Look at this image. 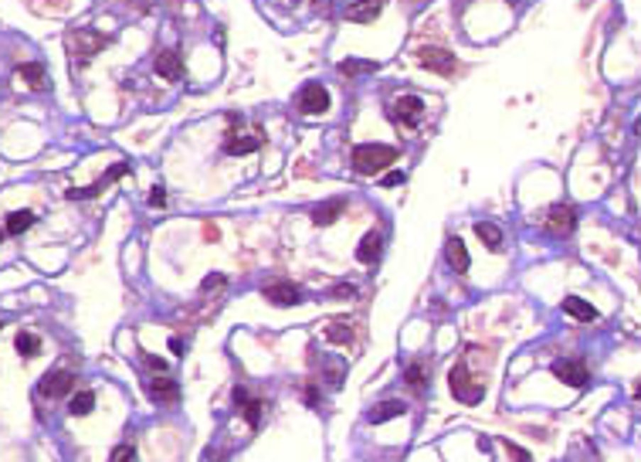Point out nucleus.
<instances>
[{
	"label": "nucleus",
	"instance_id": "nucleus-1",
	"mask_svg": "<svg viewBox=\"0 0 641 462\" xmlns=\"http://www.w3.org/2000/svg\"><path fill=\"white\" fill-rule=\"evenodd\" d=\"M397 160V150L394 146H380V143H363L353 150V170L363 173V177H373L377 170L390 167Z\"/></svg>",
	"mask_w": 641,
	"mask_h": 462
},
{
	"label": "nucleus",
	"instance_id": "nucleus-2",
	"mask_svg": "<svg viewBox=\"0 0 641 462\" xmlns=\"http://www.w3.org/2000/svg\"><path fill=\"white\" fill-rule=\"evenodd\" d=\"M448 385H451V394H455L461 404H478V401H482V391H486L478 381L469 377V367H465V364H455V367H451Z\"/></svg>",
	"mask_w": 641,
	"mask_h": 462
},
{
	"label": "nucleus",
	"instance_id": "nucleus-3",
	"mask_svg": "<svg viewBox=\"0 0 641 462\" xmlns=\"http://www.w3.org/2000/svg\"><path fill=\"white\" fill-rule=\"evenodd\" d=\"M417 58H421V65H424L427 72H438V75H451L458 68L455 62V55L448 51V48H434V45H427L417 51Z\"/></svg>",
	"mask_w": 641,
	"mask_h": 462
},
{
	"label": "nucleus",
	"instance_id": "nucleus-4",
	"mask_svg": "<svg viewBox=\"0 0 641 462\" xmlns=\"http://www.w3.org/2000/svg\"><path fill=\"white\" fill-rule=\"evenodd\" d=\"M45 398H65V394H75V377L68 374V370H51L41 377V387H38Z\"/></svg>",
	"mask_w": 641,
	"mask_h": 462
},
{
	"label": "nucleus",
	"instance_id": "nucleus-5",
	"mask_svg": "<svg viewBox=\"0 0 641 462\" xmlns=\"http://www.w3.org/2000/svg\"><path fill=\"white\" fill-rule=\"evenodd\" d=\"M326 109H329V92H326V85L309 82V85L302 89V95H299V112L316 116V112H326Z\"/></svg>",
	"mask_w": 641,
	"mask_h": 462
},
{
	"label": "nucleus",
	"instance_id": "nucleus-6",
	"mask_svg": "<svg viewBox=\"0 0 641 462\" xmlns=\"http://www.w3.org/2000/svg\"><path fill=\"white\" fill-rule=\"evenodd\" d=\"M390 112H394V123H400V126H417V119H421L424 106H421V99H417V95H400Z\"/></svg>",
	"mask_w": 641,
	"mask_h": 462
},
{
	"label": "nucleus",
	"instance_id": "nucleus-7",
	"mask_svg": "<svg viewBox=\"0 0 641 462\" xmlns=\"http://www.w3.org/2000/svg\"><path fill=\"white\" fill-rule=\"evenodd\" d=\"M553 374L570 387H587V381H591V374H587V367H584L580 360H557V364H553Z\"/></svg>",
	"mask_w": 641,
	"mask_h": 462
},
{
	"label": "nucleus",
	"instance_id": "nucleus-8",
	"mask_svg": "<svg viewBox=\"0 0 641 462\" xmlns=\"http://www.w3.org/2000/svg\"><path fill=\"white\" fill-rule=\"evenodd\" d=\"M577 225V215H574V208H566V204H553L547 215V228L553 235H570Z\"/></svg>",
	"mask_w": 641,
	"mask_h": 462
},
{
	"label": "nucleus",
	"instance_id": "nucleus-9",
	"mask_svg": "<svg viewBox=\"0 0 641 462\" xmlns=\"http://www.w3.org/2000/svg\"><path fill=\"white\" fill-rule=\"evenodd\" d=\"M261 293H265V299L275 303V306H295V303L302 299V293H299L292 282H268Z\"/></svg>",
	"mask_w": 641,
	"mask_h": 462
},
{
	"label": "nucleus",
	"instance_id": "nucleus-10",
	"mask_svg": "<svg viewBox=\"0 0 641 462\" xmlns=\"http://www.w3.org/2000/svg\"><path fill=\"white\" fill-rule=\"evenodd\" d=\"M383 11V0H356V4H350L346 7V21H353V24H370V21H377Z\"/></svg>",
	"mask_w": 641,
	"mask_h": 462
},
{
	"label": "nucleus",
	"instance_id": "nucleus-11",
	"mask_svg": "<svg viewBox=\"0 0 641 462\" xmlns=\"http://www.w3.org/2000/svg\"><path fill=\"white\" fill-rule=\"evenodd\" d=\"M72 45H75L78 58H92L95 51H102V48H106V38H102V34H95V31H75V34H72Z\"/></svg>",
	"mask_w": 641,
	"mask_h": 462
},
{
	"label": "nucleus",
	"instance_id": "nucleus-12",
	"mask_svg": "<svg viewBox=\"0 0 641 462\" xmlns=\"http://www.w3.org/2000/svg\"><path fill=\"white\" fill-rule=\"evenodd\" d=\"M234 404L244 412V418H248V425L251 429H258L261 425V401L251 398V391H244V387H234Z\"/></svg>",
	"mask_w": 641,
	"mask_h": 462
},
{
	"label": "nucleus",
	"instance_id": "nucleus-13",
	"mask_svg": "<svg viewBox=\"0 0 641 462\" xmlns=\"http://www.w3.org/2000/svg\"><path fill=\"white\" fill-rule=\"evenodd\" d=\"M380 248H383L380 231H366L363 238H360V245H356V259H360L363 265H373L377 259H380Z\"/></svg>",
	"mask_w": 641,
	"mask_h": 462
},
{
	"label": "nucleus",
	"instance_id": "nucleus-14",
	"mask_svg": "<svg viewBox=\"0 0 641 462\" xmlns=\"http://www.w3.org/2000/svg\"><path fill=\"white\" fill-rule=\"evenodd\" d=\"M444 259L448 265L455 269V272H469V248L461 238H448V245H444Z\"/></svg>",
	"mask_w": 641,
	"mask_h": 462
},
{
	"label": "nucleus",
	"instance_id": "nucleus-15",
	"mask_svg": "<svg viewBox=\"0 0 641 462\" xmlns=\"http://www.w3.org/2000/svg\"><path fill=\"white\" fill-rule=\"evenodd\" d=\"M156 75L170 78V82H177L183 75V65H180V55L177 51H160L156 55Z\"/></svg>",
	"mask_w": 641,
	"mask_h": 462
},
{
	"label": "nucleus",
	"instance_id": "nucleus-16",
	"mask_svg": "<svg viewBox=\"0 0 641 462\" xmlns=\"http://www.w3.org/2000/svg\"><path fill=\"white\" fill-rule=\"evenodd\" d=\"M258 146H261V133H255V136H238V129H231L228 143H224V150H228L231 156L251 154V150H258Z\"/></svg>",
	"mask_w": 641,
	"mask_h": 462
},
{
	"label": "nucleus",
	"instance_id": "nucleus-17",
	"mask_svg": "<svg viewBox=\"0 0 641 462\" xmlns=\"http://www.w3.org/2000/svg\"><path fill=\"white\" fill-rule=\"evenodd\" d=\"M564 309L574 316V320H580V323H591V320H597V309L587 303V299H580V296H566L564 299Z\"/></svg>",
	"mask_w": 641,
	"mask_h": 462
},
{
	"label": "nucleus",
	"instance_id": "nucleus-18",
	"mask_svg": "<svg viewBox=\"0 0 641 462\" xmlns=\"http://www.w3.org/2000/svg\"><path fill=\"white\" fill-rule=\"evenodd\" d=\"M150 394H153V401H160V404H173V401L180 398V387H177V381H153L150 385Z\"/></svg>",
	"mask_w": 641,
	"mask_h": 462
},
{
	"label": "nucleus",
	"instance_id": "nucleus-19",
	"mask_svg": "<svg viewBox=\"0 0 641 462\" xmlns=\"http://www.w3.org/2000/svg\"><path fill=\"white\" fill-rule=\"evenodd\" d=\"M475 235H478V238H482V245L492 248V252H499V248H503V231L495 228V225H488V221H478V225H475Z\"/></svg>",
	"mask_w": 641,
	"mask_h": 462
},
{
	"label": "nucleus",
	"instance_id": "nucleus-20",
	"mask_svg": "<svg viewBox=\"0 0 641 462\" xmlns=\"http://www.w3.org/2000/svg\"><path fill=\"white\" fill-rule=\"evenodd\" d=\"M92 408H95V394L92 391H78V394H72V401H68V412L72 415H89Z\"/></svg>",
	"mask_w": 641,
	"mask_h": 462
},
{
	"label": "nucleus",
	"instance_id": "nucleus-21",
	"mask_svg": "<svg viewBox=\"0 0 641 462\" xmlns=\"http://www.w3.org/2000/svg\"><path fill=\"white\" fill-rule=\"evenodd\" d=\"M31 225H34V215H31V211H11V215H7V231H11V235H24Z\"/></svg>",
	"mask_w": 641,
	"mask_h": 462
},
{
	"label": "nucleus",
	"instance_id": "nucleus-22",
	"mask_svg": "<svg viewBox=\"0 0 641 462\" xmlns=\"http://www.w3.org/2000/svg\"><path fill=\"white\" fill-rule=\"evenodd\" d=\"M339 211H343V200H329L326 208H319V211L312 215V221H316V225H333L336 217H339Z\"/></svg>",
	"mask_w": 641,
	"mask_h": 462
},
{
	"label": "nucleus",
	"instance_id": "nucleus-23",
	"mask_svg": "<svg viewBox=\"0 0 641 462\" xmlns=\"http://www.w3.org/2000/svg\"><path fill=\"white\" fill-rule=\"evenodd\" d=\"M397 415H404V401H387V404H380V408H373V421H387V418H397Z\"/></svg>",
	"mask_w": 641,
	"mask_h": 462
},
{
	"label": "nucleus",
	"instance_id": "nucleus-24",
	"mask_svg": "<svg viewBox=\"0 0 641 462\" xmlns=\"http://www.w3.org/2000/svg\"><path fill=\"white\" fill-rule=\"evenodd\" d=\"M21 78H24V82H28V85H34V89H41V85H45V68H41V65H21Z\"/></svg>",
	"mask_w": 641,
	"mask_h": 462
},
{
	"label": "nucleus",
	"instance_id": "nucleus-25",
	"mask_svg": "<svg viewBox=\"0 0 641 462\" xmlns=\"http://www.w3.org/2000/svg\"><path fill=\"white\" fill-rule=\"evenodd\" d=\"M38 350H41V343H38L34 333H17V354H21V357H34Z\"/></svg>",
	"mask_w": 641,
	"mask_h": 462
},
{
	"label": "nucleus",
	"instance_id": "nucleus-26",
	"mask_svg": "<svg viewBox=\"0 0 641 462\" xmlns=\"http://www.w3.org/2000/svg\"><path fill=\"white\" fill-rule=\"evenodd\" d=\"M326 340H333V343H353V330L346 323H329L326 326Z\"/></svg>",
	"mask_w": 641,
	"mask_h": 462
},
{
	"label": "nucleus",
	"instance_id": "nucleus-27",
	"mask_svg": "<svg viewBox=\"0 0 641 462\" xmlns=\"http://www.w3.org/2000/svg\"><path fill=\"white\" fill-rule=\"evenodd\" d=\"M404 381H407L414 391H424V367H421V364H411L407 374H404Z\"/></svg>",
	"mask_w": 641,
	"mask_h": 462
},
{
	"label": "nucleus",
	"instance_id": "nucleus-28",
	"mask_svg": "<svg viewBox=\"0 0 641 462\" xmlns=\"http://www.w3.org/2000/svg\"><path fill=\"white\" fill-rule=\"evenodd\" d=\"M109 462H136V448H133V446H116V448H112V456H109Z\"/></svg>",
	"mask_w": 641,
	"mask_h": 462
},
{
	"label": "nucleus",
	"instance_id": "nucleus-29",
	"mask_svg": "<svg viewBox=\"0 0 641 462\" xmlns=\"http://www.w3.org/2000/svg\"><path fill=\"white\" fill-rule=\"evenodd\" d=\"M370 68H377L373 62H343L339 65V72L343 75H356V72H370Z\"/></svg>",
	"mask_w": 641,
	"mask_h": 462
},
{
	"label": "nucleus",
	"instance_id": "nucleus-30",
	"mask_svg": "<svg viewBox=\"0 0 641 462\" xmlns=\"http://www.w3.org/2000/svg\"><path fill=\"white\" fill-rule=\"evenodd\" d=\"M150 204H153V208H163V204H167V190H163V187H153V190H150Z\"/></svg>",
	"mask_w": 641,
	"mask_h": 462
},
{
	"label": "nucleus",
	"instance_id": "nucleus-31",
	"mask_svg": "<svg viewBox=\"0 0 641 462\" xmlns=\"http://www.w3.org/2000/svg\"><path fill=\"white\" fill-rule=\"evenodd\" d=\"M505 448H509V456H513V459H516V462H533V459H530V456H526V452H522V448H519V446H513V442H505Z\"/></svg>",
	"mask_w": 641,
	"mask_h": 462
},
{
	"label": "nucleus",
	"instance_id": "nucleus-32",
	"mask_svg": "<svg viewBox=\"0 0 641 462\" xmlns=\"http://www.w3.org/2000/svg\"><path fill=\"white\" fill-rule=\"evenodd\" d=\"M224 286V276H207L204 279V293H211V289H221Z\"/></svg>",
	"mask_w": 641,
	"mask_h": 462
},
{
	"label": "nucleus",
	"instance_id": "nucleus-33",
	"mask_svg": "<svg viewBox=\"0 0 641 462\" xmlns=\"http://www.w3.org/2000/svg\"><path fill=\"white\" fill-rule=\"evenodd\" d=\"M143 360H146V364H150L153 370H160V374H163V370H167V364H163V360H160V357H153V354H143Z\"/></svg>",
	"mask_w": 641,
	"mask_h": 462
},
{
	"label": "nucleus",
	"instance_id": "nucleus-34",
	"mask_svg": "<svg viewBox=\"0 0 641 462\" xmlns=\"http://www.w3.org/2000/svg\"><path fill=\"white\" fill-rule=\"evenodd\" d=\"M170 350H173V354H183V340L173 337V340H170Z\"/></svg>",
	"mask_w": 641,
	"mask_h": 462
},
{
	"label": "nucleus",
	"instance_id": "nucleus-35",
	"mask_svg": "<svg viewBox=\"0 0 641 462\" xmlns=\"http://www.w3.org/2000/svg\"><path fill=\"white\" fill-rule=\"evenodd\" d=\"M217 235H221V231L214 228V225H207V242H217Z\"/></svg>",
	"mask_w": 641,
	"mask_h": 462
},
{
	"label": "nucleus",
	"instance_id": "nucleus-36",
	"mask_svg": "<svg viewBox=\"0 0 641 462\" xmlns=\"http://www.w3.org/2000/svg\"><path fill=\"white\" fill-rule=\"evenodd\" d=\"M635 391H638V398H641V381H638V387H635Z\"/></svg>",
	"mask_w": 641,
	"mask_h": 462
},
{
	"label": "nucleus",
	"instance_id": "nucleus-37",
	"mask_svg": "<svg viewBox=\"0 0 641 462\" xmlns=\"http://www.w3.org/2000/svg\"><path fill=\"white\" fill-rule=\"evenodd\" d=\"M0 242H4V228H0Z\"/></svg>",
	"mask_w": 641,
	"mask_h": 462
},
{
	"label": "nucleus",
	"instance_id": "nucleus-38",
	"mask_svg": "<svg viewBox=\"0 0 641 462\" xmlns=\"http://www.w3.org/2000/svg\"><path fill=\"white\" fill-rule=\"evenodd\" d=\"M292 4H299V0H292Z\"/></svg>",
	"mask_w": 641,
	"mask_h": 462
}]
</instances>
